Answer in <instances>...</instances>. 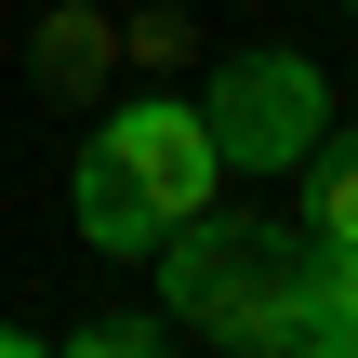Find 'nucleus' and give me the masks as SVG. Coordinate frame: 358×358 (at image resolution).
<instances>
[{
    "instance_id": "7ed1b4c3",
    "label": "nucleus",
    "mask_w": 358,
    "mask_h": 358,
    "mask_svg": "<svg viewBox=\"0 0 358 358\" xmlns=\"http://www.w3.org/2000/svg\"><path fill=\"white\" fill-rule=\"evenodd\" d=\"M213 146H226V186L239 173H292L306 146H319V66L306 53H226V80H213Z\"/></svg>"
},
{
    "instance_id": "423d86ee",
    "label": "nucleus",
    "mask_w": 358,
    "mask_h": 358,
    "mask_svg": "<svg viewBox=\"0 0 358 358\" xmlns=\"http://www.w3.org/2000/svg\"><path fill=\"white\" fill-rule=\"evenodd\" d=\"M40 53H53V66H66V93H93V66H106V27H93V13H66V27H53V40H40Z\"/></svg>"
},
{
    "instance_id": "20e7f679",
    "label": "nucleus",
    "mask_w": 358,
    "mask_h": 358,
    "mask_svg": "<svg viewBox=\"0 0 358 358\" xmlns=\"http://www.w3.org/2000/svg\"><path fill=\"white\" fill-rule=\"evenodd\" d=\"M80 239H93V252H159V213H146L106 159H80Z\"/></svg>"
},
{
    "instance_id": "39448f33",
    "label": "nucleus",
    "mask_w": 358,
    "mask_h": 358,
    "mask_svg": "<svg viewBox=\"0 0 358 358\" xmlns=\"http://www.w3.org/2000/svg\"><path fill=\"white\" fill-rule=\"evenodd\" d=\"M306 239H345L358 252V133L319 159V186H306Z\"/></svg>"
},
{
    "instance_id": "0eeeda50",
    "label": "nucleus",
    "mask_w": 358,
    "mask_h": 358,
    "mask_svg": "<svg viewBox=\"0 0 358 358\" xmlns=\"http://www.w3.org/2000/svg\"><path fill=\"white\" fill-rule=\"evenodd\" d=\"M345 13H358V0H345Z\"/></svg>"
},
{
    "instance_id": "f03ea898",
    "label": "nucleus",
    "mask_w": 358,
    "mask_h": 358,
    "mask_svg": "<svg viewBox=\"0 0 358 358\" xmlns=\"http://www.w3.org/2000/svg\"><path fill=\"white\" fill-rule=\"evenodd\" d=\"M93 159H106V173H120L159 226H186V213H213V199H226V146H213V120H199V106H173V93L106 106Z\"/></svg>"
},
{
    "instance_id": "f257e3e1",
    "label": "nucleus",
    "mask_w": 358,
    "mask_h": 358,
    "mask_svg": "<svg viewBox=\"0 0 358 358\" xmlns=\"http://www.w3.org/2000/svg\"><path fill=\"white\" fill-rule=\"evenodd\" d=\"M159 292L199 332H226V345H279V319H292V239H266L239 213H186V226H159Z\"/></svg>"
}]
</instances>
